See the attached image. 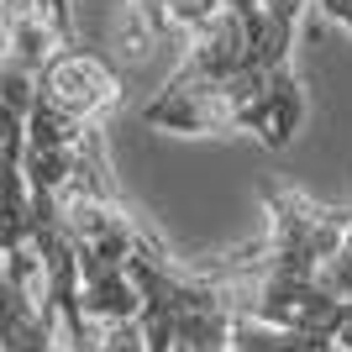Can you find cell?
Here are the masks:
<instances>
[{"instance_id": "1", "label": "cell", "mask_w": 352, "mask_h": 352, "mask_svg": "<svg viewBox=\"0 0 352 352\" xmlns=\"http://www.w3.org/2000/svg\"><path fill=\"white\" fill-rule=\"evenodd\" d=\"M258 268V242L210 263H190L142 226L126 252V279L137 300L147 352H232V326L248 316V284Z\"/></svg>"}, {"instance_id": "3", "label": "cell", "mask_w": 352, "mask_h": 352, "mask_svg": "<svg viewBox=\"0 0 352 352\" xmlns=\"http://www.w3.org/2000/svg\"><path fill=\"white\" fill-rule=\"evenodd\" d=\"M316 16H321V21H337V27L352 32V0H316Z\"/></svg>"}, {"instance_id": "2", "label": "cell", "mask_w": 352, "mask_h": 352, "mask_svg": "<svg viewBox=\"0 0 352 352\" xmlns=\"http://www.w3.org/2000/svg\"><path fill=\"white\" fill-rule=\"evenodd\" d=\"M32 258L11 252V268L0 274V352H74L58 342V321L27 294Z\"/></svg>"}]
</instances>
